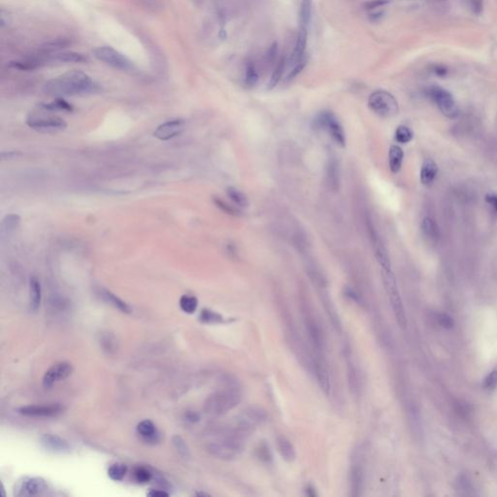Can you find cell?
Instances as JSON below:
<instances>
[{
	"instance_id": "1",
	"label": "cell",
	"mask_w": 497,
	"mask_h": 497,
	"mask_svg": "<svg viewBox=\"0 0 497 497\" xmlns=\"http://www.w3.org/2000/svg\"><path fill=\"white\" fill-rule=\"evenodd\" d=\"M99 86L82 71H70L49 81L44 90L54 96H72L91 94L99 91Z\"/></svg>"
},
{
	"instance_id": "2",
	"label": "cell",
	"mask_w": 497,
	"mask_h": 497,
	"mask_svg": "<svg viewBox=\"0 0 497 497\" xmlns=\"http://www.w3.org/2000/svg\"><path fill=\"white\" fill-rule=\"evenodd\" d=\"M242 394L237 386H228L212 394L206 401V411L213 416H223L240 403Z\"/></svg>"
},
{
	"instance_id": "3",
	"label": "cell",
	"mask_w": 497,
	"mask_h": 497,
	"mask_svg": "<svg viewBox=\"0 0 497 497\" xmlns=\"http://www.w3.org/2000/svg\"><path fill=\"white\" fill-rule=\"evenodd\" d=\"M382 276H383L384 286H385L387 293L389 295L390 302H391L396 321L402 329H405L407 326V317H406L405 309H404V306L402 303L401 296L398 291L396 280L393 275V271L392 270H383Z\"/></svg>"
},
{
	"instance_id": "4",
	"label": "cell",
	"mask_w": 497,
	"mask_h": 497,
	"mask_svg": "<svg viewBox=\"0 0 497 497\" xmlns=\"http://www.w3.org/2000/svg\"><path fill=\"white\" fill-rule=\"evenodd\" d=\"M370 110L382 118H391L397 115L398 103L392 93L379 90L371 93L368 99Z\"/></svg>"
},
{
	"instance_id": "5",
	"label": "cell",
	"mask_w": 497,
	"mask_h": 497,
	"mask_svg": "<svg viewBox=\"0 0 497 497\" xmlns=\"http://www.w3.org/2000/svg\"><path fill=\"white\" fill-rule=\"evenodd\" d=\"M93 55L96 59L106 65L121 71H132L133 63L125 54L118 52L112 47L102 46L93 50Z\"/></svg>"
},
{
	"instance_id": "6",
	"label": "cell",
	"mask_w": 497,
	"mask_h": 497,
	"mask_svg": "<svg viewBox=\"0 0 497 497\" xmlns=\"http://www.w3.org/2000/svg\"><path fill=\"white\" fill-rule=\"evenodd\" d=\"M315 127L326 131L329 136L342 147L346 145V134L337 117L331 112H321L314 121Z\"/></svg>"
},
{
	"instance_id": "7",
	"label": "cell",
	"mask_w": 497,
	"mask_h": 497,
	"mask_svg": "<svg viewBox=\"0 0 497 497\" xmlns=\"http://www.w3.org/2000/svg\"><path fill=\"white\" fill-rule=\"evenodd\" d=\"M364 459L365 452L362 447L355 450L351 467V490L352 495L360 497L364 484Z\"/></svg>"
},
{
	"instance_id": "8",
	"label": "cell",
	"mask_w": 497,
	"mask_h": 497,
	"mask_svg": "<svg viewBox=\"0 0 497 497\" xmlns=\"http://www.w3.org/2000/svg\"><path fill=\"white\" fill-rule=\"evenodd\" d=\"M26 125L33 130L45 132L63 131L67 127L65 121L57 116L37 113L28 116Z\"/></svg>"
},
{
	"instance_id": "9",
	"label": "cell",
	"mask_w": 497,
	"mask_h": 497,
	"mask_svg": "<svg viewBox=\"0 0 497 497\" xmlns=\"http://www.w3.org/2000/svg\"><path fill=\"white\" fill-rule=\"evenodd\" d=\"M430 96L441 111V113L449 119H455L459 116V108L453 96L445 89L433 87L430 89Z\"/></svg>"
},
{
	"instance_id": "10",
	"label": "cell",
	"mask_w": 497,
	"mask_h": 497,
	"mask_svg": "<svg viewBox=\"0 0 497 497\" xmlns=\"http://www.w3.org/2000/svg\"><path fill=\"white\" fill-rule=\"evenodd\" d=\"M265 419L266 414L263 410L258 407H251L243 411L238 420L237 426L250 435Z\"/></svg>"
},
{
	"instance_id": "11",
	"label": "cell",
	"mask_w": 497,
	"mask_h": 497,
	"mask_svg": "<svg viewBox=\"0 0 497 497\" xmlns=\"http://www.w3.org/2000/svg\"><path fill=\"white\" fill-rule=\"evenodd\" d=\"M17 497H39L46 494L49 490L48 483L38 477L26 478L18 486Z\"/></svg>"
},
{
	"instance_id": "12",
	"label": "cell",
	"mask_w": 497,
	"mask_h": 497,
	"mask_svg": "<svg viewBox=\"0 0 497 497\" xmlns=\"http://www.w3.org/2000/svg\"><path fill=\"white\" fill-rule=\"evenodd\" d=\"M73 372V366L68 362H59L51 367L43 377V387L51 389L56 383L65 380Z\"/></svg>"
},
{
	"instance_id": "13",
	"label": "cell",
	"mask_w": 497,
	"mask_h": 497,
	"mask_svg": "<svg viewBox=\"0 0 497 497\" xmlns=\"http://www.w3.org/2000/svg\"><path fill=\"white\" fill-rule=\"evenodd\" d=\"M369 236L373 248V252L375 255V258L379 264L382 266L383 270H392V264L390 261V257L388 254V251L384 245V242L378 235L377 231L370 226L369 227Z\"/></svg>"
},
{
	"instance_id": "14",
	"label": "cell",
	"mask_w": 497,
	"mask_h": 497,
	"mask_svg": "<svg viewBox=\"0 0 497 497\" xmlns=\"http://www.w3.org/2000/svg\"><path fill=\"white\" fill-rule=\"evenodd\" d=\"M183 130L184 121L181 119H175L158 126L156 131H154V136L161 141H167L179 136Z\"/></svg>"
},
{
	"instance_id": "15",
	"label": "cell",
	"mask_w": 497,
	"mask_h": 497,
	"mask_svg": "<svg viewBox=\"0 0 497 497\" xmlns=\"http://www.w3.org/2000/svg\"><path fill=\"white\" fill-rule=\"evenodd\" d=\"M19 413L26 417H36V418H48L53 417L61 413L62 407L59 404L51 405H28L20 408Z\"/></svg>"
},
{
	"instance_id": "16",
	"label": "cell",
	"mask_w": 497,
	"mask_h": 497,
	"mask_svg": "<svg viewBox=\"0 0 497 497\" xmlns=\"http://www.w3.org/2000/svg\"><path fill=\"white\" fill-rule=\"evenodd\" d=\"M40 442L46 450L52 452L68 453L71 451V447L68 444V442L57 435L44 434L40 438Z\"/></svg>"
},
{
	"instance_id": "17",
	"label": "cell",
	"mask_w": 497,
	"mask_h": 497,
	"mask_svg": "<svg viewBox=\"0 0 497 497\" xmlns=\"http://www.w3.org/2000/svg\"><path fill=\"white\" fill-rule=\"evenodd\" d=\"M137 432L142 439L151 444H157L160 440V435L157 432V427L153 421L149 419L142 420L137 425Z\"/></svg>"
},
{
	"instance_id": "18",
	"label": "cell",
	"mask_w": 497,
	"mask_h": 497,
	"mask_svg": "<svg viewBox=\"0 0 497 497\" xmlns=\"http://www.w3.org/2000/svg\"><path fill=\"white\" fill-rule=\"evenodd\" d=\"M43 54L45 56L46 63H48L47 61H51L52 63H54V62L78 63V62H83L86 60V57L83 54L75 52H53L51 54H46V53H43Z\"/></svg>"
},
{
	"instance_id": "19",
	"label": "cell",
	"mask_w": 497,
	"mask_h": 497,
	"mask_svg": "<svg viewBox=\"0 0 497 497\" xmlns=\"http://www.w3.org/2000/svg\"><path fill=\"white\" fill-rule=\"evenodd\" d=\"M438 175V166L435 161L428 158L425 159L420 168V182L424 185H431L436 180Z\"/></svg>"
},
{
	"instance_id": "20",
	"label": "cell",
	"mask_w": 497,
	"mask_h": 497,
	"mask_svg": "<svg viewBox=\"0 0 497 497\" xmlns=\"http://www.w3.org/2000/svg\"><path fill=\"white\" fill-rule=\"evenodd\" d=\"M276 446L281 457L287 462H293L296 458V450L293 444L285 436H278Z\"/></svg>"
},
{
	"instance_id": "21",
	"label": "cell",
	"mask_w": 497,
	"mask_h": 497,
	"mask_svg": "<svg viewBox=\"0 0 497 497\" xmlns=\"http://www.w3.org/2000/svg\"><path fill=\"white\" fill-rule=\"evenodd\" d=\"M307 37H308L307 28L300 27L299 32H298V36H297V39H296L295 47H294V50H293V52H292L290 63L292 62L295 65L302 58H304V52H305L306 46H307Z\"/></svg>"
},
{
	"instance_id": "22",
	"label": "cell",
	"mask_w": 497,
	"mask_h": 497,
	"mask_svg": "<svg viewBox=\"0 0 497 497\" xmlns=\"http://www.w3.org/2000/svg\"><path fill=\"white\" fill-rule=\"evenodd\" d=\"M42 298V290L39 280L32 276L29 280V305L30 309L35 312L39 309Z\"/></svg>"
},
{
	"instance_id": "23",
	"label": "cell",
	"mask_w": 497,
	"mask_h": 497,
	"mask_svg": "<svg viewBox=\"0 0 497 497\" xmlns=\"http://www.w3.org/2000/svg\"><path fill=\"white\" fill-rule=\"evenodd\" d=\"M314 369L320 390L324 393V394L328 395L331 391V384L326 368L320 362H316L314 364Z\"/></svg>"
},
{
	"instance_id": "24",
	"label": "cell",
	"mask_w": 497,
	"mask_h": 497,
	"mask_svg": "<svg viewBox=\"0 0 497 497\" xmlns=\"http://www.w3.org/2000/svg\"><path fill=\"white\" fill-rule=\"evenodd\" d=\"M403 159H404L403 150L397 145L392 146L389 152V164L390 169L393 174H396L401 170Z\"/></svg>"
},
{
	"instance_id": "25",
	"label": "cell",
	"mask_w": 497,
	"mask_h": 497,
	"mask_svg": "<svg viewBox=\"0 0 497 497\" xmlns=\"http://www.w3.org/2000/svg\"><path fill=\"white\" fill-rule=\"evenodd\" d=\"M102 296L105 300L113 305L115 308L120 310L123 313L130 314L131 313V308L128 303H126L124 300H122L120 297H118L116 294L111 292L110 290H102Z\"/></svg>"
},
{
	"instance_id": "26",
	"label": "cell",
	"mask_w": 497,
	"mask_h": 497,
	"mask_svg": "<svg viewBox=\"0 0 497 497\" xmlns=\"http://www.w3.org/2000/svg\"><path fill=\"white\" fill-rule=\"evenodd\" d=\"M322 302H323V305H324V309H325V311L327 313V316L329 317V320L331 321L333 327L335 328L336 331L340 332L341 329H342L340 316H339V315L337 313V310H336L335 306L333 305V303L330 301V299L327 296L323 297Z\"/></svg>"
},
{
	"instance_id": "27",
	"label": "cell",
	"mask_w": 497,
	"mask_h": 497,
	"mask_svg": "<svg viewBox=\"0 0 497 497\" xmlns=\"http://www.w3.org/2000/svg\"><path fill=\"white\" fill-rule=\"evenodd\" d=\"M312 7H313V0H302L299 11L300 27L307 28L309 26L312 18Z\"/></svg>"
},
{
	"instance_id": "28",
	"label": "cell",
	"mask_w": 497,
	"mask_h": 497,
	"mask_svg": "<svg viewBox=\"0 0 497 497\" xmlns=\"http://www.w3.org/2000/svg\"><path fill=\"white\" fill-rule=\"evenodd\" d=\"M421 231L428 240L435 241L439 238V229L436 223L431 218L423 219L421 223Z\"/></svg>"
},
{
	"instance_id": "29",
	"label": "cell",
	"mask_w": 497,
	"mask_h": 497,
	"mask_svg": "<svg viewBox=\"0 0 497 497\" xmlns=\"http://www.w3.org/2000/svg\"><path fill=\"white\" fill-rule=\"evenodd\" d=\"M226 194L238 207L247 208L250 204L247 195L234 186H228L226 188Z\"/></svg>"
},
{
	"instance_id": "30",
	"label": "cell",
	"mask_w": 497,
	"mask_h": 497,
	"mask_svg": "<svg viewBox=\"0 0 497 497\" xmlns=\"http://www.w3.org/2000/svg\"><path fill=\"white\" fill-rule=\"evenodd\" d=\"M285 66H286V58H285V56H282L280 58V60L278 61L277 65L272 73V76H271V79L268 84V90H273L279 84V82L283 77Z\"/></svg>"
},
{
	"instance_id": "31",
	"label": "cell",
	"mask_w": 497,
	"mask_h": 497,
	"mask_svg": "<svg viewBox=\"0 0 497 497\" xmlns=\"http://www.w3.org/2000/svg\"><path fill=\"white\" fill-rule=\"evenodd\" d=\"M348 381L351 392L354 394H358L360 392L359 374L356 367L351 361L348 362Z\"/></svg>"
},
{
	"instance_id": "32",
	"label": "cell",
	"mask_w": 497,
	"mask_h": 497,
	"mask_svg": "<svg viewBox=\"0 0 497 497\" xmlns=\"http://www.w3.org/2000/svg\"><path fill=\"white\" fill-rule=\"evenodd\" d=\"M307 328H308V333L310 336L311 342L313 343L315 348L317 350H321L322 347V337L320 330L318 326L316 324L314 320H309L307 322Z\"/></svg>"
},
{
	"instance_id": "33",
	"label": "cell",
	"mask_w": 497,
	"mask_h": 497,
	"mask_svg": "<svg viewBox=\"0 0 497 497\" xmlns=\"http://www.w3.org/2000/svg\"><path fill=\"white\" fill-rule=\"evenodd\" d=\"M41 107L44 110L49 111V112H58V111L72 112L73 111V106L70 104V103H68L67 101H65L64 99H62V98H57V99H55L54 101H52L51 103L42 105Z\"/></svg>"
},
{
	"instance_id": "34",
	"label": "cell",
	"mask_w": 497,
	"mask_h": 497,
	"mask_svg": "<svg viewBox=\"0 0 497 497\" xmlns=\"http://www.w3.org/2000/svg\"><path fill=\"white\" fill-rule=\"evenodd\" d=\"M180 307L184 313L192 314L196 311L198 306V300L195 296L184 294L180 298Z\"/></svg>"
},
{
	"instance_id": "35",
	"label": "cell",
	"mask_w": 497,
	"mask_h": 497,
	"mask_svg": "<svg viewBox=\"0 0 497 497\" xmlns=\"http://www.w3.org/2000/svg\"><path fill=\"white\" fill-rule=\"evenodd\" d=\"M128 472V466L123 463H114L108 469V476L116 482L123 481Z\"/></svg>"
},
{
	"instance_id": "36",
	"label": "cell",
	"mask_w": 497,
	"mask_h": 497,
	"mask_svg": "<svg viewBox=\"0 0 497 497\" xmlns=\"http://www.w3.org/2000/svg\"><path fill=\"white\" fill-rule=\"evenodd\" d=\"M134 480L139 484H147L153 479V472L144 466H138L133 471Z\"/></svg>"
},
{
	"instance_id": "37",
	"label": "cell",
	"mask_w": 497,
	"mask_h": 497,
	"mask_svg": "<svg viewBox=\"0 0 497 497\" xmlns=\"http://www.w3.org/2000/svg\"><path fill=\"white\" fill-rule=\"evenodd\" d=\"M394 136L396 142L400 144H407L413 139V132L405 126H399L395 131Z\"/></svg>"
},
{
	"instance_id": "38",
	"label": "cell",
	"mask_w": 497,
	"mask_h": 497,
	"mask_svg": "<svg viewBox=\"0 0 497 497\" xmlns=\"http://www.w3.org/2000/svg\"><path fill=\"white\" fill-rule=\"evenodd\" d=\"M259 81V74L257 68L253 62H248L246 66L245 83L248 87H254Z\"/></svg>"
},
{
	"instance_id": "39",
	"label": "cell",
	"mask_w": 497,
	"mask_h": 497,
	"mask_svg": "<svg viewBox=\"0 0 497 497\" xmlns=\"http://www.w3.org/2000/svg\"><path fill=\"white\" fill-rule=\"evenodd\" d=\"M199 318L202 322H205V323H218V322H222L224 320V317L221 315L218 314L212 310H209V309L202 310V312L200 313Z\"/></svg>"
},
{
	"instance_id": "40",
	"label": "cell",
	"mask_w": 497,
	"mask_h": 497,
	"mask_svg": "<svg viewBox=\"0 0 497 497\" xmlns=\"http://www.w3.org/2000/svg\"><path fill=\"white\" fill-rule=\"evenodd\" d=\"M214 203L215 205L219 208V209L222 210L223 212L228 214V215H233V216H238L240 215V211L239 209L235 208L234 206H231L229 204H227L226 201L222 200L221 198L219 197H214Z\"/></svg>"
},
{
	"instance_id": "41",
	"label": "cell",
	"mask_w": 497,
	"mask_h": 497,
	"mask_svg": "<svg viewBox=\"0 0 497 497\" xmlns=\"http://www.w3.org/2000/svg\"><path fill=\"white\" fill-rule=\"evenodd\" d=\"M173 444L175 446L176 450L179 452V453L184 457L187 458L189 457V451L187 449V446L184 443L182 437L180 436H174L173 438Z\"/></svg>"
},
{
	"instance_id": "42",
	"label": "cell",
	"mask_w": 497,
	"mask_h": 497,
	"mask_svg": "<svg viewBox=\"0 0 497 497\" xmlns=\"http://www.w3.org/2000/svg\"><path fill=\"white\" fill-rule=\"evenodd\" d=\"M484 388L489 391H493L497 388V371L491 372L484 382Z\"/></svg>"
},
{
	"instance_id": "43",
	"label": "cell",
	"mask_w": 497,
	"mask_h": 497,
	"mask_svg": "<svg viewBox=\"0 0 497 497\" xmlns=\"http://www.w3.org/2000/svg\"><path fill=\"white\" fill-rule=\"evenodd\" d=\"M305 65H306V59H305V57H304V58H302V59H301L298 63H296V64L293 66V68L291 69L290 73L288 74V81L295 78V77H296V76H297V75H298V74H299V73H300V72L304 69Z\"/></svg>"
},
{
	"instance_id": "44",
	"label": "cell",
	"mask_w": 497,
	"mask_h": 497,
	"mask_svg": "<svg viewBox=\"0 0 497 497\" xmlns=\"http://www.w3.org/2000/svg\"><path fill=\"white\" fill-rule=\"evenodd\" d=\"M438 323L444 328H452L453 326L452 318L447 314H439L437 316Z\"/></svg>"
},
{
	"instance_id": "45",
	"label": "cell",
	"mask_w": 497,
	"mask_h": 497,
	"mask_svg": "<svg viewBox=\"0 0 497 497\" xmlns=\"http://www.w3.org/2000/svg\"><path fill=\"white\" fill-rule=\"evenodd\" d=\"M277 52H278V45L276 42H274L269 50L267 51V54H266V60L267 62L269 63H274L275 59H276V55H277Z\"/></svg>"
},
{
	"instance_id": "46",
	"label": "cell",
	"mask_w": 497,
	"mask_h": 497,
	"mask_svg": "<svg viewBox=\"0 0 497 497\" xmlns=\"http://www.w3.org/2000/svg\"><path fill=\"white\" fill-rule=\"evenodd\" d=\"M257 452H258L259 458L262 460L268 461L271 459V454H270L269 449L265 445L260 446V449L257 451Z\"/></svg>"
},
{
	"instance_id": "47",
	"label": "cell",
	"mask_w": 497,
	"mask_h": 497,
	"mask_svg": "<svg viewBox=\"0 0 497 497\" xmlns=\"http://www.w3.org/2000/svg\"><path fill=\"white\" fill-rule=\"evenodd\" d=\"M345 295L348 298H350L351 300H353V301H355L357 303L361 302V296H360V294L355 289H353V288H349V287L345 288Z\"/></svg>"
},
{
	"instance_id": "48",
	"label": "cell",
	"mask_w": 497,
	"mask_h": 497,
	"mask_svg": "<svg viewBox=\"0 0 497 497\" xmlns=\"http://www.w3.org/2000/svg\"><path fill=\"white\" fill-rule=\"evenodd\" d=\"M389 2H390V0H372L370 2H367L366 9L372 10V9H375V8H380V7L385 6Z\"/></svg>"
},
{
	"instance_id": "49",
	"label": "cell",
	"mask_w": 497,
	"mask_h": 497,
	"mask_svg": "<svg viewBox=\"0 0 497 497\" xmlns=\"http://www.w3.org/2000/svg\"><path fill=\"white\" fill-rule=\"evenodd\" d=\"M486 201L487 203L495 210L497 213V193H490L486 195Z\"/></svg>"
},
{
	"instance_id": "50",
	"label": "cell",
	"mask_w": 497,
	"mask_h": 497,
	"mask_svg": "<svg viewBox=\"0 0 497 497\" xmlns=\"http://www.w3.org/2000/svg\"><path fill=\"white\" fill-rule=\"evenodd\" d=\"M148 496L151 497H169V494L162 490H152L150 493H148Z\"/></svg>"
},
{
	"instance_id": "51",
	"label": "cell",
	"mask_w": 497,
	"mask_h": 497,
	"mask_svg": "<svg viewBox=\"0 0 497 497\" xmlns=\"http://www.w3.org/2000/svg\"><path fill=\"white\" fill-rule=\"evenodd\" d=\"M185 417H186L187 420L192 421V422L197 421L199 419V416L196 413H194V412H187L186 415H185Z\"/></svg>"
},
{
	"instance_id": "52",
	"label": "cell",
	"mask_w": 497,
	"mask_h": 497,
	"mask_svg": "<svg viewBox=\"0 0 497 497\" xmlns=\"http://www.w3.org/2000/svg\"><path fill=\"white\" fill-rule=\"evenodd\" d=\"M435 72L438 75H440V76H444L446 73H447V70H446V68H444L443 66H440V67H436L435 68Z\"/></svg>"
}]
</instances>
